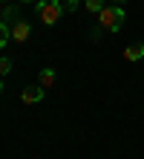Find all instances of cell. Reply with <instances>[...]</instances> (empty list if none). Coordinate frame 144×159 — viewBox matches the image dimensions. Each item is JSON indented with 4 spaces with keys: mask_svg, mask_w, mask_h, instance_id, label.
I'll return each instance as SVG.
<instances>
[{
    "mask_svg": "<svg viewBox=\"0 0 144 159\" xmlns=\"http://www.w3.org/2000/svg\"><path fill=\"white\" fill-rule=\"evenodd\" d=\"M35 9H37V17H41L43 26H55L61 20V15H63V6L58 0H37Z\"/></svg>",
    "mask_w": 144,
    "mask_h": 159,
    "instance_id": "cell-1",
    "label": "cell"
},
{
    "mask_svg": "<svg viewBox=\"0 0 144 159\" xmlns=\"http://www.w3.org/2000/svg\"><path fill=\"white\" fill-rule=\"evenodd\" d=\"M98 23L107 32H118L121 23H124V9L121 6H104L101 12H98Z\"/></svg>",
    "mask_w": 144,
    "mask_h": 159,
    "instance_id": "cell-2",
    "label": "cell"
},
{
    "mask_svg": "<svg viewBox=\"0 0 144 159\" xmlns=\"http://www.w3.org/2000/svg\"><path fill=\"white\" fill-rule=\"evenodd\" d=\"M29 35H32V23H26V20L12 23V41L23 43V41H29Z\"/></svg>",
    "mask_w": 144,
    "mask_h": 159,
    "instance_id": "cell-3",
    "label": "cell"
},
{
    "mask_svg": "<svg viewBox=\"0 0 144 159\" xmlns=\"http://www.w3.org/2000/svg\"><path fill=\"white\" fill-rule=\"evenodd\" d=\"M43 96H46L43 87H26L20 93V101H23V104H37V101H43Z\"/></svg>",
    "mask_w": 144,
    "mask_h": 159,
    "instance_id": "cell-4",
    "label": "cell"
},
{
    "mask_svg": "<svg viewBox=\"0 0 144 159\" xmlns=\"http://www.w3.org/2000/svg\"><path fill=\"white\" fill-rule=\"evenodd\" d=\"M55 78H58V72H55L52 67H46V70H41V75H37V87L49 90L52 84H55Z\"/></svg>",
    "mask_w": 144,
    "mask_h": 159,
    "instance_id": "cell-5",
    "label": "cell"
},
{
    "mask_svg": "<svg viewBox=\"0 0 144 159\" xmlns=\"http://www.w3.org/2000/svg\"><path fill=\"white\" fill-rule=\"evenodd\" d=\"M124 58L127 61H141L144 58V43H130L127 49H124Z\"/></svg>",
    "mask_w": 144,
    "mask_h": 159,
    "instance_id": "cell-6",
    "label": "cell"
},
{
    "mask_svg": "<svg viewBox=\"0 0 144 159\" xmlns=\"http://www.w3.org/2000/svg\"><path fill=\"white\" fill-rule=\"evenodd\" d=\"M9 38H12V29H9L6 23H0V49H3V46L9 43Z\"/></svg>",
    "mask_w": 144,
    "mask_h": 159,
    "instance_id": "cell-7",
    "label": "cell"
},
{
    "mask_svg": "<svg viewBox=\"0 0 144 159\" xmlns=\"http://www.w3.org/2000/svg\"><path fill=\"white\" fill-rule=\"evenodd\" d=\"M86 9H89V12H101V9H104V0H86Z\"/></svg>",
    "mask_w": 144,
    "mask_h": 159,
    "instance_id": "cell-8",
    "label": "cell"
},
{
    "mask_svg": "<svg viewBox=\"0 0 144 159\" xmlns=\"http://www.w3.org/2000/svg\"><path fill=\"white\" fill-rule=\"evenodd\" d=\"M12 72V58H0V75Z\"/></svg>",
    "mask_w": 144,
    "mask_h": 159,
    "instance_id": "cell-9",
    "label": "cell"
},
{
    "mask_svg": "<svg viewBox=\"0 0 144 159\" xmlns=\"http://www.w3.org/2000/svg\"><path fill=\"white\" fill-rule=\"evenodd\" d=\"M17 3H32V0H17Z\"/></svg>",
    "mask_w": 144,
    "mask_h": 159,
    "instance_id": "cell-10",
    "label": "cell"
},
{
    "mask_svg": "<svg viewBox=\"0 0 144 159\" xmlns=\"http://www.w3.org/2000/svg\"><path fill=\"white\" fill-rule=\"evenodd\" d=\"M0 90H3V84H0Z\"/></svg>",
    "mask_w": 144,
    "mask_h": 159,
    "instance_id": "cell-11",
    "label": "cell"
},
{
    "mask_svg": "<svg viewBox=\"0 0 144 159\" xmlns=\"http://www.w3.org/2000/svg\"><path fill=\"white\" fill-rule=\"evenodd\" d=\"M118 3H121V0H118Z\"/></svg>",
    "mask_w": 144,
    "mask_h": 159,
    "instance_id": "cell-12",
    "label": "cell"
}]
</instances>
